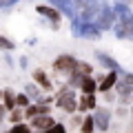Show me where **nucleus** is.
I'll use <instances>...</instances> for the list:
<instances>
[{"mask_svg":"<svg viewBox=\"0 0 133 133\" xmlns=\"http://www.w3.org/2000/svg\"><path fill=\"white\" fill-rule=\"evenodd\" d=\"M73 66H76V60H73V58H69V56H62V58H58V60H56V69H58L60 73L73 71Z\"/></svg>","mask_w":133,"mask_h":133,"instance_id":"nucleus-1","label":"nucleus"},{"mask_svg":"<svg viewBox=\"0 0 133 133\" xmlns=\"http://www.w3.org/2000/svg\"><path fill=\"white\" fill-rule=\"evenodd\" d=\"M113 16H118V18L124 20L127 24H129V20H131V11H129V7L122 5V2H115V7H113Z\"/></svg>","mask_w":133,"mask_h":133,"instance_id":"nucleus-2","label":"nucleus"},{"mask_svg":"<svg viewBox=\"0 0 133 133\" xmlns=\"http://www.w3.org/2000/svg\"><path fill=\"white\" fill-rule=\"evenodd\" d=\"M93 124H98V127L104 131V129L109 127V111L107 109H98V115L93 118Z\"/></svg>","mask_w":133,"mask_h":133,"instance_id":"nucleus-3","label":"nucleus"},{"mask_svg":"<svg viewBox=\"0 0 133 133\" xmlns=\"http://www.w3.org/2000/svg\"><path fill=\"white\" fill-rule=\"evenodd\" d=\"M60 107H62V109H66V111H73V109H76V100H73V95L71 93L60 95Z\"/></svg>","mask_w":133,"mask_h":133,"instance_id":"nucleus-4","label":"nucleus"},{"mask_svg":"<svg viewBox=\"0 0 133 133\" xmlns=\"http://www.w3.org/2000/svg\"><path fill=\"white\" fill-rule=\"evenodd\" d=\"M51 2H53V5H58L66 16H73V5H71V0H51Z\"/></svg>","mask_w":133,"mask_h":133,"instance_id":"nucleus-5","label":"nucleus"},{"mask_svg":"<svg viewBox=\"0 0 133 133\" xmlns=\"http://www.w3.org/2000/svg\"><path fill=\"white\" fill-rule=\"evenodd\" d=\"M38 14H42L44 18H49V20H58V18H60V14H58V11H53L51 7H42V5L38 7Z\"/></svg>","mask_w":133,"mask_h":133,"instance_id":"nucleus-6","label":"nucleus"},{"mask_svg":"<svg viewBox=\"0 0 133 133\" xmlns=\"http://www.w3.org/2000/svg\"><path fill=\"white\" fill-rule=\"evenodd\" d=\"M115 82H118V78H115V73H109V76L104 78V82L100 84V91H109L111 87L115 84Z\"/></svg>","mask_w":133,"mask_h":133,"instance_id":"nucleus-7","label":"nucleus"},{"mask_svg":"<svg viewBox=\"0 0 133 133\" xmlns=\"http://www.w3.org/2000/svg\"><path fill=\"white\" fill-rule=\"evenodd\" d=\"M80 87L87 91V93H93L95 91V82L91 80V78H80Z\"/></svg>","mask_w":133,"mask_h":133,"instance_id":"nucleus-8","label":"nucleus"},{"mask_svg":"<svg viewBox=\"0 0 133 133\" xmlns=\"http://www.w3.org/2000/svg\"><path fill=\"white\" fill-rule=\"evenodd\" d=\"M33 78L40 82V87H44V89H51V82H49V78L44 76L42 71H36V73H33Z\"/></svg>","mask_w":133,"mask_h":133,"instance_id":"nucleus-9","label":"nucleus"},{"mask_svg":"<svg viewBox=\"0 0 133 133\" xmlns=\"http://www.w3.org/2000/svg\"><path fill=\"white\" fill-rule=\"evenodd\" d=\"M33 124H36L38 129H49L53 122H51V118H44V115H40V118H36V120H33Z\"/></svg>","mask_w":133,"mask_h":133,"instance_id":"nucleus-10","label":"nucleus"},{"mask_svg":"<svg viewBox=\"0 0 133 133\" xmlns=\"http://www.w3.org/2000/svg\"><path fill=\"white\" fill-rule=\"evenodd\" d=\"M93 107H95V102H93V95H87V98L84 100H82V104H80V109H93Z\"/></svg>","mask_w":133,"mask_h":133,"instance_id":"nucleus-11","label":"nucleus"},{"mask_svg":"<svg viewBox=\"0 0 133 133\" xmlns=\"http://www.w3.org/2000/svg\"><path fill=\"white\" fill-rule=\"evenodd\" d=\"M93 118H87L84 120V124H82V133H93Z\"/></svg>","mask_w":133,"mask_h":133,"instance_id":"nucleus-12","label":"nucleus"},{"mask_svg":"<svg viewBox=\"0 0 133 133\" xmlns=\"http://www.w3.org/2000/svg\"><path fill=\"white\" fill-rule=\"evenodd\" d=\"M0 49H2V51H11V49H14V42L0 36Z\"/></svg>","mask_w":133,"mask_h":133,"instance_id":"nucleus-13","label":"nucleus"},{"mask_svg":"<svg viewBox=\"0 0 133 133\" xmlns=\"http://www.w3.org/2000/svg\"><path fill=\"white\" fill-rule=\"evenodd\" d=\"M47 133H66V131H64L62 124H51V127L47 129Z\"/></svg>","mask_w":133,"mask_h":133,"instance_id":"nucleus-14","label":"nucleus"},{"mask_svg":"<svg viewBox=\"0 0 133 133\" xmlns=\"http://www.w3.org/2000/svg\"><path fill=\"white\" fill-rule=\"evenodd\" d=\"M14 102H16L18 107H29V98H27V95H18Z\"/></svg>","mask_w":133,"mask_h":133,"instance_id":"nucleus-15","label":"nucleus"},{"mask_svg":"<svg viewBox=\"0 0 133 133\" xmlns=\"http://www.w3.org/2000/svg\"><path fill=\"white\" fill-rule=\"evenodd\" d=\"M44 111H47L44 107H31V109L27 111V115H38V113H44Z\"/></svg>","mask_w":133,"mask_h":133,"instance_id":"nucleus-16","label":"nucleus"},{"mask_svg":"<svg viewBox=\"0 0 133 133\" xmlns=\"http://www.w3.org/2000/svg\"><path fill=\"white\" fill-rule=\"evenodd\" d=\"M11 133H31V131H29V129L24 127V124H16V127L11 129Z\"/></svg>","mask_w":133,"mask_h":133,"instance_id":"nucleus-17","label":"nucleus"},{"mask_svg":"<svg viewBox=\"0 0 133 133\" xmlns=\"http://www.w3.org/2000/svg\"><path fill=\"white\" fill-rule=\"evenodd\" d=\"M98 58H100V60H102V62H104L107 66H115V69H118V64H115V62L111 60V58H107V56H98Z\"/></svg>","mask_w":133,"mask_h":133,"instance_id":"nucleus-18","label":"nucleus"},{"mask_svg":"<svg viewBox=\"0 0 133 133\" xmlns=\"http://www.w3.org/2000/svg\"><path fill=\"white\" fill-rule=\"evenodd\" d=\"M0 118H2V109H0Z\"/></svg>","mask_w":133,"mask_h":133,"instance_id":"nucleus-19","label":"nucleus"}]
</instances>
